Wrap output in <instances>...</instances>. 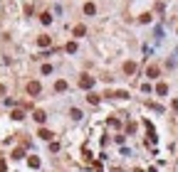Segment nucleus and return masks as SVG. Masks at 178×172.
I'll return each mask as SVG.
<instances>
[{
	"label": "nucleus",
	"mask_w": 178,
	"mask_h": 172,
	"mask_svg": "<svg viewBox=\"0 0 178 172\" xmlns=\"http://www.w3.org/2000/svg\"><path fill=\"white\" fill-rule=\"evenodd\" d=\"M32 116H35V121H37V123H45V118H47V113H45V111H35Z\"/></svg>",
	"instance_id": "obj_3"
},
{
	"label": "nucleus",
	"mask_w": 178,
	"mask_h": 172,
	"mask_svg": "<svg viewBox=\"0 0 178 172\" xmlns=\"http://www.w3.org/2000/svg\"><path fill=\"white\" fill-rule=\"evenodd\" d=\"M84 32H87V30H84V25H77V27L72 30V34H74V37H82Z\"/></svg>",
	"instance_id": "obj_8"
},
{
	"label": "nucleus",
	"mask_w": 178,
	"mask_h": 172,
	"mask_svg": "<svg viewBox=\"0 0 178 172\" xmlns=\"http://www.w3.org/2000/svg\"><path fill=\"white\" fill-rule=\"evenodd\" d=\"M12 118H15V121H22L25 116H22V111H12Z\"/></svg>",
	"instance_id": "obj_14"
},
{
	"label": "nucleus",
	"mask_w": 178,
	"mask_h": 172,
	"mask_svg": "<svg viewBox=\"0 0 178 172\" xmlns=\"http://www.w3.org/2000/svg\"><path fill=\"white\" fill-rule=\"evenodd\" d=\"M40 20H42V25H50V22H52V15H50V12H42Z\"/></svg>",
	"instance_id": "obj_10"
},
{
	"label": "nucleus",
	"mask_w": 178,
	"mask_h": 172,
	"mask_svg": "<svg viewBox=\"0 0 178 172\" xmlns=\"http://www.w3.org/2000/svg\"><path fill=\"white\" fill-rule=\"evenodd\" d=\"M55 89H57V91H64V89H67V81H62V79H60V81L55 84Z\"/></svg>",
	"instance_id": "obj_13"
},
{
	"label": "nucleus",
	"mask_w": 178,
	"mask_h": 172,
	"mask_svg": "<svg viewBox=\"0 0 178 172\" xmlns=\"http://www.w3.org/2000/svg\"><path fill=\"white\" fill-rule=\"evenodd\" d=\"M3 93H5V86H3V84H0V96H3Z\"/></svg>",
	"instance_id": "obj_18"
},
{
	"label": "nucleus",
	"mask_w": 178,
	"mask_h": 172,
	"mask_svg": "<svg viewBox=\"0 0 178 172\" xmlns=\"http://www.w3.org/2000/svg\"><path fill=\"white\" fill-rule=\"evenodd\" d=\"M72 118H74V121H79V118H82V111H77V108H72Z\"/></svg>",
	"instance_id": "obj_16"
},
{
	"label": "nucleus",
	"mask_w": 178,
	"mask_h": 172,
	"mask_svg": "<svg viewBox=\"0 0 178 172\" xmlns=\"http://www.w3.org/2000/svg\"><path fill=\"white\" fill-rule=\"evenodd\" d=\"M149 79H156V76H158V67H149Z\"/></svg>",
	"instance_id": "obj_11"
},
{
	"label": "nucleus",
	"mask_w": 178,
	"mask_h": 172,
	"mask_svg": "<svg viewBox=\"0 0 178 172\" xmlns=\"http://www.w3.org/2000/svg\"><path fill=\"white\" fill-rule=\"evenodd\" d=\"M30 167H40V160L37 157H30Z\"/></svg>",
	"instance_id": "obj_17"
},
{
	"label": "nucleus",
	"mask_w": 178,
	"mask_h": 172,
	"mask_svg": "<svg viewBox=\"0 0 178 172\" xmlns=\"http://www.w3.org/2000/svg\"><path fill=\"white\" fill-rule=\"evenodd\" d=\"M79 86H82V89H92V86H94V76H89V74H84L82 79H79Z\"/></svg>",
	"instance_id": "obj_1"
},
{
	"label": "nucleus",
	"mask_w": 178,
	"mask_h": 172,
	"mask_svg": "<svg viewBox=\"0 0 178 172\" xmlns=\"http://www.w3.org/2000/svg\"><path fill=\"white\" fill-rule=\"evenodd\" d=\"M27 93H30V96L40 93V84H37V81H30V84H27Z\"/></svg>",
	"instance_id": "obj_2"
},
{
	"label": "nucleus",
	"mask_w": 178,
	"mask_h": 172,
	"mask_svg": "<svg viewBox=\"0 0 178 172\" xmlns=\"http://www.w3.org/2000/svg\"><path fill=\"white\" fill-rule=\"evenodd\" d=\"M156 91H158V96H166V93H168V86H166V84H158Z\"/></svg>",
	"instance_id": "obj_7"
},
{
	"label": "nucleus",
	"mask_w": 178,
	"mask_h": 172,
	"mask_svg": "<svg viewBox=\"0 0 178 172\" xmlns=\"http://www.w3.org/2000/svg\"><path fill=\"white\" fill-rule=\"evenodd\" d=\"M94 12H97V5L94 3H87L84 5V15H94Z\"/></svg>",
	"instance_id": "obj_4"
},
{
	"label": "nucleus",
	"mask_w": 178,
	"mask_h": 172,
	"mask_svg": "<svg viewBox=\"0 0 178 172\" xmlns=\"http://www.w3.org/2000/svg\"><path fill=\"white\" fill-rule=\"evenodd\" d=\"M136 71V64L134 62H126V64H124V74H134Z\"/></svg>",
	"instance_id": "obj_6"
},
{
	"label": "nucleus",
	"mask_w": 178,
	"mask_h": 172,
	"mask_svg": "<svg viewBox=\"0 0 178 172\" xmlns=\"http://www.w3.org/2000/svg\"><path fill=\"white\" fill-rule=\"evenodd\" d=\"M87 101L92 103V106H97V103H99V96H97V93H89V96H87Z\"/></svg>",
	"instance_id": "obj_12"
},
{
	"label": "nucleus",
	"mask_w": 178,
	"mask_h": 172,
	"mask_svg": "<svg viewBox=\"0 0 178 172\" xmlns=\"http://www.w3.org/2000/svg\"><path fill=\"white\" fill-rule=\"evenodd\" d=\"M37 135H40V138H42V140H50V138H52V133H50V130H47V128H42V130H40V133H37Z\"/></svg>",
	"instance_id": "obj_9"
},
{
	"label": "nucleus",
	"mask_w": 178,
	"mask_h": 172,
	"mask_svg": "<svg viewBox=\"0 0 178 172\" xmlns=\"http://www.w3.org/2000/svg\"><path fill=\"white\" fill-rule=\"evenodd\" d=\"M37 44H40V47H50V44H52V40H50L47 34H42L40 40H37Z\"/></svg>",
	"instance_id": "obj_5"
},
{
	"label": "nucleus",
	"mask_w": 178,
	"mask_h": 172,
	"mask_svg": "<svg viewBox=\"0 0 178 172\" xmlns=\"http://www.w3.org/2000/svg\"><path fill=\"white\" fill-rule=\"evenodd\" d=\"M67 52H69V54H74V52H77V44H74V42H69V44H67Z\"/></svg>",
	"instance_id": "obj_15"
}]
</instances>
